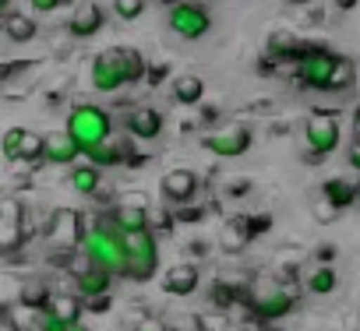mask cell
<instances>
[{
    "label": "cell",
    "instance_id": "47",
    "mask_svg": "<svg viewBox=\"0 0 360 331\" xmlns=\"http://www.w3.org/2000/svg\"><path fill=\"white\" fill-rule=\"evenodd\" d=\"M159 4H169V8H176V4H184V0H159Z\"/></svg>",
    "mask_w": 360,
    "mask_h": 331
},
{
    "label": "cell",
    "instance_id": "33",
    "mask_svg": "<svg viewBox=\"0 0 360 331\" xmlns=\"http://www.w3.org/2000/svg\"><path fill=\"white\" fill-rule=\"evenodd\" d=\"M311 212H314V219H318L321 226H328V222H335V219H339V208H335V205H328L325 198H318Z\"/></svg>",
    "mask_w": 360,
    "mask_h": 331
},
{
    "label": "cell",
    "instance_id": "10",
    "mask_svg": "<svg viewBox=\"0 0 360 331\" xmlns=\"http://www.w3.org/2000/svg\"><path fill=\"white\" fill-rule=\"evenodd\" d=\"M89 81H92V88L103 92V95H113V92L127 88V71H124V53H120V46L99 50V53L92 57Z\"/></svg>",
    "mask_w": 360,
    "mask_h": 331
},
{
    "label": "cell",
    "instance_id": "6",
    "mask_svg": "<svg viewBox=\"0 0 360 331\" xmlns=\"http://www.w3.org/2000/svg\"><path fill=\"white\" fill-rule=\"evenodd\" d=\"M124 243H127V275L131 282H148L155 271H159V236L155 229H134V233H124Z\"/></svg>",
    "mask_w": 360,
    "mask_h": 331
},
{
    "label": "cell",
    "instance_id": "38",
    "mask_svg": "<svg viewBox=\"0 0 360 331\" xmlns=\"http://www.w3.org/2000/svg\"><path fill=\"white\" fill-rule=\"evenodd\" d=\"M346 162L360 173V141H349V148H346Z\"/></svg>",
    "mask_w": 360,
    "mask_h": 331
},
{
    "label": "cell",
    "instance_id": "42",
    "mask_svg": "<svg viewBox=\"0 0 360 331\" xmlns=\"http://www.w3.org/2000/svg\"><path fill=\"white\" fill-rule=\"evenodd\" d=\"M353 141H360V102L353 109Z\"/></svg>",
    "mask_w": 360,
    "mask_h": 331
},
{
    "label": "cell",
    "instance_id": "44",
    "mask_svg": "<svg viewBox=\"0 0 360 331\" xmlns=\"http://www.w3.org/2000/svg\"><path fill=\"white\" fill-rule=\"evenodd\" d=\"M283 4H290V8H311L314 0H283Z\"/></svg>",
    "mask_w": 360,
    "mask_h": 331
},
{
    "label": "cell",
    "instance_id": "11",
    "mask_svg": "<svg viewBox=\"0 0 360 331\" xmlns=\"http://www.w3.org/2000/svg\"><path fill=\"white\" fill-rule=\"evenodd\" d=\"M166 22H169V32H176L180 39H188V43L205 39L212 32V15H209L205 4H198V0H184V4L169 8Z\"/></svg>",
    "mask_w": 360,
    "mask_h": 331
},
{
    "label": "cell",
    "instance_id": "5",
    "mask_svg": "<svg viewBox=\"0 0 360 331\" xmlns=\"http://www.w3.org/2000/svg\"><path fill=\"white\" fill-rule=\"evenodd\" d=\"M339 64H342V53H335L332 46L318 43L300 64H293L297 85H300V88H314V92H332Z\"/></svg>",
    "mask_w": 360,
    "mask_h": 331
},
{
    "label": "cell",
    "instance_id": "1",
    "mask_svg": "<svg viewBox=\"0 0 360 331\" xmlns=\"http://www.w3.org/2000/svg\"><path fill=\"white\" fill-rule=\"evenodd\" d=\"M82 257L103 271H110L113 278L127 275V243H124V229L103 212L89 222L85 236H82Z\"/></svg>",
    "mask_w": 360,
    "mask_h": 331
},
{
    "label": "cell",
    "instance_id": "13",
    "mask_svg": "<svg viewBox=\"0 0 360 331\" xmlns=\"http://www.w3.org/2000/svg\"><path fill=\"white\" fill-rule=\"evenodd\" d=\"M202 191V180L195 170H188V166H176V170H166L159 177V194L166 201V208H184V205H195Z\"/></svg>",
    "mask_w": 360,
    "mask_h": 331
},
{
    "label": "cell",
    "instance_id": "32",
    "mask_svg": "<svg viewBox=\"0 0 360 331\" xmlns=\"http://www.w3.org/2000/svg\"><path fill=\"white\" fill-rule=\"evenodd\" d=\"M255 191V184L248 180V177H226L223 180V194L226 198H244V194H251Z\"/></svg>",
    "mask_w": 360,
    "mask_h": 331
},
{
    "label": "cell",
    "instance_id": "40",
    "mask_svg": "<svg viewBox=\"0 0 360 331\" xmlns=\"http://www.w3.org/2000/svg\"><path fill=\"white\" fill-rule=\"evenodd\" d=\"M188 250H191L195 257H205V254H209V243H205V240H191V243H188Z\"/></svg>",
    "mask_w": 360,
    "mask_h": 331
},
{
    "label": "cell",
    "instance_id": "29",
    "mask_svg": "<svg viewBox=\"0 0 360 331\" xmlns=\"http://www.w3.org/2000/svg\"><path fill=\"white\" fill-rule=\"evenodd\" d=\"M113 15L120 22H134L145 15V0H113Z\"/></svg>",
    "mask_w": 360,
    "mask_h": 331
},
{
    "label": "cell",
    "instance_id": "3",
    "mask_svg": "<svg viewBox=\"0 0 360 331\" xmlns=\"http://www.w3.org/2000/svg\"><path fill=\"white\" fill-rule=\"evenodd\" d=\"M342 109L335 106H318L311 109V116L304 120V148H307V158L321 162L328 158L339 144H342V123H339Z\"/></svg>",
    "mask_w": 360,
    "mask_h": 331
},
{
    "label": "cell",
    "instance_id": "34",
    "mask_svg": "<svg viewBox=\"0 0 360 331\" xmlns=\"http://www.w3.org/2000/svg\"><path fill=\"white\" fill-rule=\"evenodd\" d=\"M173 219H176V212H169V208H166V212H152V215H148V226H152L155 233H169V229H173Z\"/></svg>",
    "mask_w": 360,
    "mask_h": 331
},
{
    "label": "cell",
    "instance_id": "21",
    "mask_svg": "<svg viewBox=\"0 0 360 331\" xmlns=\"http://www.w3.org/2000/svg\"><path fill=\"white\" fill-rule=\"evenodd\" d=\"M321 198H325L328 205H335L339 212H346V208L360 205V184L349 180V177H328V180L321 184Z\"/></svg>",
    "mask_w": 360,
    "mask_h": 331
},
{
    "label": "cell",
    "instance_id": "22",
    "mask_svg": "<svg viewBox=\"0 0 360 331\" xmlns=\"http://www.w3.org/2000/svg\"><path fill=\"white\" fill-rule=\"evenodd\" d=\"M169 95H173L176 106L195 109V106H202V99H205V78H198V74H176V78L169 81Z\"/></svg>",
    "mask_w": 360,
    "mask_h": 331
},
{
    "label": "cell",
    "instance_id": "20",
    "mask_svg": "<svg viewBox=\"0 0 360 331\" xmlns=\"http://www.w3.org/2000/svg\"><path fill=\"white\" fill-rule=\"evenodd\" d=\"M85 151L75 144L68 130H50L46 134V166H78Z\"/></svg>",
    "mask_w": 360,
    "mask_h": 331
},
{
    "label": "cell",
    "instance_id": "26",
    "mask_svg": "<svg viewBox=\"0 0 360 331\" xmlns=\"http://www.w3.org/2000/svg\"><path fill=\"white\" fill-rule=\"evenodd\" d=\"M4 36L11 39V43H32L36 36H39V22L36 18H29V15H18V11H11L8 18H4Z\"/></svg>",
    "mask_w": 360,
    "mask_h": 331
},
{
    "label": "cell",
    "instance_id": "46",
    "mask_svg": "<svg viewBox=\"0 0 360 331\" xmlns=\"http://www.w3.org/2000/svg\"><path fill=\"white\" fill-rule=\"evenodd\" d=\"M60 4H64V8H78V4H82V0H60Z\"/></svg>",
    "mask_w": 360,
    "mask_h": 331
},
{
    "label": "cell",
    "instance_id": "12",
    "mask_svg": "<svg viewBox=\"0 0 360 331\" xmlns=\"http://www.w3.org/2000/svg\"><path fill=\"white\" fill-rule=\"evenodd\" d=\"M251 313L258 320H279L286 313H293L297 296L290 289H283V282H262L258 289H251Z\"/></svg>",
    "mask_w": 360,
    "mask_h": 331
},
{
    "label": "cell",
    "instance_id": "45",
    "mask_svg": "<svg viewBox=\"0 0 360 331\" xmlns=\"http://www.w3.org/2000/svg\"><path fill=\"white\" fill-rule=\"evenodd\" d=\"M68 331H92V327H85V324H82V320H78V324H71V327H68Z\"/></svg>",
    "mask_w": 360,
    "mask_h": 331
},
{
    "label": "cell",
    "instance_id": "14",
    "mask_svg": "<svg viewBox=\"0 0 360 331\" xmlns=\"http://www.w3.org/2000/svg\"><path fill=\"white\" fill-rule=\"evenodd\" d=\"M8 327L11 331H68L46 306H29V303H11L8 306Z\"/></svg>",
    "mask_w": 360,
    "mask_h": 331
},
{
    "label": "cell",
    "instance_id": "35",
    "mask_svg": "<svg viewBox=\"0 0 360 331\" xmlns=\"http://www.w3.org/2000/svg\"><path fill=\"white\" fill-rule=\"evenodd\" d=\"M248 219V229H251V236H262V233H269L272 229V215H244Z\"/></svg>",
    "mask_w": 360,
    "mask_h": 331
},
{
    "label": "cell",
    "instance_id": "24",
    "mask_svg": "<svg viewBox=\"0 0 360 331\" xmlns=\"http://www.w3.org/2000/svg\"><path fill=\"white\" fill-rule=\"evenodd\" d=\"M46 310L60 320V324H78L82 320V310H85V303H82V296H75V292H53L50 296V303H46Z\"/></svg>",
    "mask_w": 360,
    "mask_h": 331
},
{
    "label": "cell",
    "instance_id": "2",
    "mask_svg": "<svg viewBox=\"0 0 360 331\" xmlns=\"http://www.w3.org/2000/svg\"><path fill=\"white\" fill-rule=\"evenodd\" d=\"M64 130L75 137V144L89 155L96 151L99 144H106L113 137V116L110 109L96 106V102H78L68 109V120H64Z\"/></svg>",
    "mask_w": 360,
    "mask_h": 331
},
{
    "label": "cell",
    "instance_id": "31",
    "mask_svg": "<svg viewBox=\"0 0 360 331\" xmlns=\"http://www.w3.org/2000/svg\"><path fill=\"white\" fill-rule=\"evenodd\" d=\"M176 212V222H205V215L212 212V205H184V208H173Z\"/></svg>",
    "mask_w": 360,
    "mask_h": 331
},
{
    "label": "cell",
    "instance_id": "18",
    "mask_svg": "<svg viewBox=\"0 0 360 331\" xmlns=\"http://www.w3.org/2000/svg\"><path fill=\"white\" fill-rule=\"evenodd\" d=\"M103 25H106V11L96 4V0H85V4H78V8L71 11V18H68V32H71L75 39H92V36L103 32Z\"/></svg>",
    "mask_w": 360,
    "mask_h": 331
},
{
    "label": "cell",
    "instance_id": "39",
    "mask_svg": "<svg viewBox=\"0 0 360 331\" xmlns=\"http://www.w3.org/2000/svg\"><path fill=\"white\" fill-rule=\"evenodd\" d=\"M314 254H318V261H321V264H328V261L335 257V247H332V243H318V250H314Z\"/></svg>",
    "mask_w": 360,
    "mask_h": 331
},
{
    "label": "cell",
    "instance_id": "9",
    "mask_svg": "<svg viewBox=\"0 0 360 331\" xmlns=\"http://www.w3.org/2000/svg\"><path fill=\"white\" fill-rule=\"evenodd\" d=\"M0 151H4L8 162L15 166H43L46 162V134H36V130H25V127H11L0 141Z\"/></svg>",
    "mask_w": 360,
    "mask_h": 331
},
{
    "label": "cell",
    "instance_id": "43",
    "mask_svg": "<svg viewBox=\"0 0 360 331\" xmlns=\"http://www.w3.org/2000/svg\"><path fill=\"white\" fill-rule=\"evenodd\" d=\"M332 4H335L339 11H353V8L360 4V0H332Z\"/></svg>",
    "mask_w": 360,
    "mask_h": 331
},
{
    "label": "cell",
    "instance_id": "4",
    "mask_svg": "<svg viewBox=\"0 0 360 331\" xmlns=\"http://www.w3.org/2000/svg\"><path fill=\"white\" fill-rule=\"evenodd\" d=\"M89 222L78 208H53L43 222V240L46 250H64V254H82V236H85Z\"/></svg>",
    "mask_w": 360,
    "mask_h": 331
},
{
    "label": "cell",
    "instance_id": "8",
    "mask_svg": "<svg viewBox=\"0 0 360 331\" xmlns=\"http://www.w3.org/2000/svg\"><path fill=\"white\" fill-rule=\"evenodd\" d=\"M255 144V127L244 120H226L223 127H212L202 134V148L212 151L216 158H240Z\"/></svg>",
    "mask_w": 360,
    "mask_h": 331
},
{
    "label": "cell",
    "instance_id": "41",
    "mask_svg": "<svg viewBox=\"0 0 360 331\" xmlns=\"http://www.w3.org/2000/svg\"><path fill=\"white\" fill-rule=\"evenodd\" d=\"M110 306V296H99V299H89V310H96V313H103Z\"/></svg>",
    "mask_w": 360,
    "mask_h": 331
},
{
    "label": "cell",
    "instance_id": "23",
    "mask_svg": "<svg viewBox=\"0 0 360 331\" xmlns=\"http://www.w3.org/2000/svg\"><path fill=\"white\" fill-rule=\"evenodd\" d=\"M124 233H134V229H148V208H145V201H120V205H113L110 212H106Z\"/></svg>",
    "mask_w": 360,
    "mask_h": 331
},
{
    "label": "cell",
    "instance_id": "30",
    "mask_svg": "<svg viewBox=\"0 0 360 331\" xmlns=\"http://www.w3.org/2000/svg\"><path fill=\"white\" fill-rule=\"evenodd\" d=\"M166 78H169V60H166V57L148 60V78H145V85H148V88H159Z\"/></svg>",
    "mask_w": 360,
    "mask_h": 331
},
{
    "label": "cell",
    "instance_id": "16",
    "mask_svg": "<svg viewBox=\"0 0 360 331\" xmlns=\"http://www.w3.org/2000/svg\"><path fill=\"white\" fill-rule=\"evenodd\" d=\"M71 275H75V289L82 299H99V296H110V289H113V275L89 264L85 257H82V264L78 261L71 264Z\"/></svg>",
    "mask_w": 360,
    "mask_h": 331
},
{
    "label": "cell",
    "instance_id": "25",
    "mask_svg": "<svg viewBox=\"0 0 360 331\" xmlns=\"http://www.w3.org/2000/svg\"><path fill=\"white\" fill-rule=\"evenodd\" d=\"M71 187L78 194H85V198H96L103 191V170H99V166H92V162L71 166Z\"/></svg>",
    "mask_w": 360,
    "mask_h": 331
},
{
    "label": "cell",
    "instance_id": "28",
    "mask_svg": "<svg viewBox=\"0 0 360 331\" xmlns=\"http://www.w3.org/2000/svg\"><path fill=\"white\" fill-rule=\"evenodd\" d=\"M335 289H339V275H335L332 264H321L307 275V292L311 296H332Z\"/></svg>",
    "mask_w": 360,
    "mask_h": 331
},
{
    "label": "cell",
    "instance_id": "17",
    "mask_svg": "<svg viewBox=\"0 0 360 331\" xmlns=\"http://www.w3.org/2000/svg\"><path fill=\"white\" fill-rule=\"evenodd\" d=\"M162 113L155 106H131L127 116H124V130L134 137V141H155L162 134Z\"/></svg>",
    "mask_w": 360,
    "mask_h": 331
},
{
    "label": "cell",
    "instance_id": "15",
    "mask_svg": "<svg viewBox=\"0 0 360 331\" xmlns=\"http://www.w3.org/2000/svg\"><path fill=\"white\" fill-rule=\"evenodd\" d=\"M314 46H318V43L300 39V36L290 32V29H276V32L269 36V43H265V53H269L276 64H300Z\"/></svg>",
    "mask_w": 360,
    "mask_h": 331
},
{
    "label": "cell",
    "instance_id": "19",
    "mask_svg": "<svg viewBox=\"0 0 360 331\" xmlns=\"http://www.w3.org/2000/svg\"><path fill=\"white\" fill-rule=\"evenodd\" d=\"M198 282H202V271L191 261H180L162 275V289L169 296H191V292H198Z\"/></svg>",
    "mask_w": 360,
    "mask_h": 331
},
{
    "label": "cell",
    "instance_id": "7",
    "mask_svg": "<svg viewBox=\"0 0 360 331\" xmlns=\"http://www.w3.org/2000/svg\"><path fill=\"white\" fill-rule=\"evenodd\" d=\"M36 226H32V212L22 198L8 194L4 205H0V250L15 254L18 247H25L32 240Z\"/></svg>",
    "mask_w": 360,
    "mask_h": 331
},
{
    "label": "cell",
    "instance_id": "27",
    "mask_svg": "<svg viewBox=\"0 0 360 331\" xmlns=\"http://www.w3.org/2000/svg\"><path fill=\"white\" fill-rule=\"evenodd\" d=\"M255 236H251V229H248V219L244 215H233V219H226V226H223V250H230V254H240L248 243H251Z\"/></svg>",
    "mask_w": 360,
    "mask_h": 331
},
{
    "label": "cell",
    "instance_id": "36",
    "mask_svg": "<svg viewBox=\"0 0 360 331\" xmlns=\"http://www.w3.org/2000/svg\"><path fill=\"white\" fill-rule=\"evenodd\" d=\"M29 8H32V15H53L64 4H60V0H29Z\"/></svg>",
    "mask_w": 360,
    "mask_h": 331
},
{
    "label": "cell",
    "instance_id": "37",
    "mask_svg": "<svg viewBox=\"0 0 360 331\" xmlns=\"http://www.w3.org/2000/svg\"><path fill=\"white\" fill-rule=\"evenodd\" d=\"M134 331H173L166 320H159V317H141L138 324H134Z\"/></svg>",
    "mask_w": 360,
    "mask_h": 331
}]
</instances>
